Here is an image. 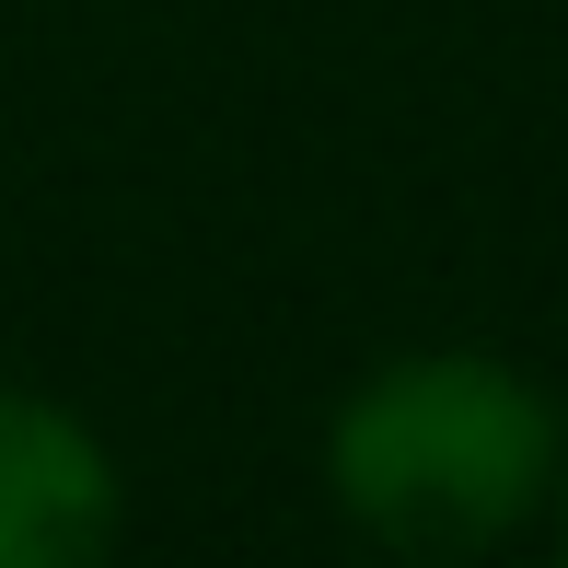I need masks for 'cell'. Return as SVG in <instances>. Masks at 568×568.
Listing matches in <instances>:
<instances>
[{"mask_svg": "<svg viewBox=\"0 0 568 568\" xmlns=\"http://www.w3.org/2000/svg\"><path fill=\"white\" fill-rule=\"evenodd\" d=\"M348 523L383 534L395 557H476L523 534L557 487V406L534 372L487 348H418L383 359L325 429Z\"/></svg>", "mask_w": 568, "mask_h": 568, "instance_id": "cell-1", "label": "cell"}, {"mask_svg": "<svg viewBox=\"0 0 568 568\" xmlns=\"http://www.w3.org/2000/svg\"><path fill=\"white\" fill-rule=\"evenodd\" d=\"M116 453L70 406L0 395V568H105Z\"/></svg>", "mask_w": 568, "mask_h": 568, "instance_id": "cell-2", "label": "cell"}]
</instances>
